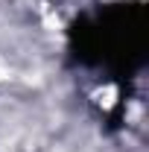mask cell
I'll list each match as a JSON object with an SVG mask.
<instances>
[{
    "label": "cell",
    "mask_w": 149,
    "mask_h": 152,
    "mask_svg": "<svg viewBox=\"0 0 149 152\" xmlns=\"http://www.w3.org/2000/svg\"><path fill=\"white\" fill-rule=\"evenodd\" d=\"M149 12L137 0L105 3L82 12L67 26V53L76 67L102 70L108 79L126 82L146 64Z\"/></svg>",
    "instance_id": "6da1fadb"
}]
</instances>
